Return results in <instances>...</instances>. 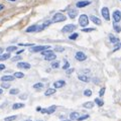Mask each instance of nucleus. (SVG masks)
Segmentation results:
<instances>
[{
	"label": "nucleus",
	"mask_w": 121,
	"mask_h": 121,
	"mask_svg": "<svg viewBox=\"0 0 121 121\" xmlns=\"http://www.w3.org/2000/svg\"><path fill=\"white\" fill-rule=\"evenodd\" d=\"M79 23L82 27H85V26H88L89 25V17L87 16L86 14H82L80 18H79Z\"/></svg>",
	"instance_id": "f257e3e1"
},
{
	"label": "nucleus",
	"mask_w": 121,
	"mask_h": 121,
	"mask_svg": "<svg viewBox=\"0 0 121 121\" xmlns=\"http://www.w3.org/2000/svg\"><path fill=\"white\" fill-rule=\"evenodd\" d=\"M67 17L63 13H56L54 15V17H52V22H62V21H65Z\"/></svg>",
	"instance_id": "f03ea898"
},
{
	"label": "nucleus",
	"mask_w": 121,
	"mask_h": 121,
	"mask_svg": "<svg viewBox=\"0 0 121 121\" xmlns=\"http://www.w3.org/2000/svg\"><path fill=\"white\" fill-rule=\"evenodd\" d=\"M48 48H51L50 45H37V47H35V45H33L29 51L31 52H43L44 50H48Z\"/></svg>",
	"instance_id": "7ed1b4c3"
},
{
	"label": "nucleus",
	"mask_w": 121,
	"mask_h": 121,
	"mask_svg": "<svg viewBox=\"0 0 121 121\" xmlns=\"http://www.w3.org/2000/svg\"><path fill=\"white\" fill-rule=\"evenodd\" d=\"M56 110V105H52L51 107L45 108V109H40L41 113H45V114H52Z\"/></svg>",
	"instance_id": "20e7f679"
},
{
	"label": "nucleus",
	"mask_w": 121,
	"mask_h": 121,
	"mask_svg": "<svg viewBox=\"0 0 121 121\" xmlns=\"http://www.w3.org/2000/svg\"><path fill=\"white\" fill-rule=\"evenodd\" d=\"M76 28H77V26H76L75 24H67L66 26L63 27L62 31L63 32H73Z\"/></svg>",
	"instance_id": "39448f33"
},
{
	"label": "nucleus",
	"mask_w": 121,
	"mask_h": 121,
	"mask_svg": "<svg viewBox=\"0 0 121 121\" xmlns=\"http://www.w3.org/2000/svg\"><path fill=\"white\" fill-rule=\"evenodd\" d=\"M75 58H76V60H79V62H83V60H87V56L83 52H78L77 54H76Z\"/></svg>",
	"instance_id": "423d86ee"
},
{
	"label": "nucleus",
	"mask_w": 121,
	"mask_h": 121,
	"mask_svg": "<svg viewBox=\"0 0 121 121\" xmlns=\"http://www.w3.org/2000/svg\"><path fill=\"white\" fill-rule=\"evenodd\" d=\"M121 20V12L119 10H115L114 12H113V21L117 23V22H119Z\"/></svg>",
	"instance_id": "0eeeda50"
},
{
	"label": "nucleus",
	"mask_w": 121,
	"mask_h": 121,
	"mask_svg": "<svg viewBox=\"0 0 121 121\" xmlns=\"http://www.w3.org/2000/svg\"><path fill=\"white\" fill-rule=\"evenodd\" d=\"M101 13H102V16L105 18V20H109L110 19V14H109V9L107 7H103L101 10Z\"/></svg>",
	"instance_id": "6e6552de"
},
{
	"label": "nucleus",
	"mask_w": 121,
	"mask_h": 121,
	"mask_svg": "<svg viewBox=\"0 0 121 121\" xmlns=\"http://www.w3.org/2000/svg\"><path fill=\"white\" fill-rule=\"evenodd\" d=\"M91 4V1H89V0H83V1H79L77 2V4H76V6L79 7V8H82V7H86Z\"/></svg>",
	"instance_id": "1a4fd4ad"
},
{
	"label": "nucleus",
	"mask_w": 121,
	"mask_h": 121,
	"mask_svg": "<svg viewBox=\"0 0 121 121\" xmlns=\"http://www.w3.org/2000/svg\"><path fill=\"white\" fill-rule=\"evenodd\" d=\"M66 85V82L65 81H63V80H60V81H56L54 83V87L56 89H60V88H62V87H64Z\"/></svg>",
	"instance_id": "9d476101"
},
{
	"label": "nucleus",
	"mask_w": 121,
	"mask_h": 121,
	"mask_svg": "<svg viewBox=\"0 0 121 121\" xmlns=\"http://www.w3.org/2000/svg\"><path fill=\"white\" fill-rule=\"evenodd\" d=\"M90 19L92 20V21H93L95 24H97V25H101V24H102V21L100 20V18H98L97 16H94V15H91V16H90Z\"/></svg>",
	"instance_id": "9b49d317"
},
{
	"label": "nucleus",
	"mask_w": 121,
	"mask_h": 121,
	"mask_svg": "<svg viewBox=\"0 0 121 121\" xmlns=\"http://www.w3.org/2000/svg\"><path fill=\"white\" fill-rule=\"evenodd\" d=\"M68 14H69L70 18H72V19H74V18H76V16L78 15V10H76V9H71V10H69V12H68Z\"/></svg>",
	"instance_id": "f8f14e48"
},
{
	"label": "nucleus",
	"mask_w": 121,
	"mask_h": 121,
	"mask_svg": "<svg viewBox=\"0 0 121 121\" xmlns=\"http://www.w3.org/2000/svg\"><path fill=\"white\" fill-rule=\"evenodd\" d=\"M17 67L20 68V69H30V65L28 63H23V62H20L17 64Z\"/></svg>",
	"instance_id": "ddd939ff"
},
{
	"label": "nucleus",
	"mask_w": 121,
	"mask_h": 121,
	"mask_svg": "<svg viewBox=\"0 0 121 121\" xmlns=\"http://www.w3.org/2000/svg\"><path fill=\"white\" fill-rule=\"evenodd\" d=\"M14 80V76H3L1 78L2 82H11Z\"/></svg>",
	"instance_id": "4468645a"
},
{
	"label": "nucleus",
	"mask_w": 121,
	"mask_h": 121,
	"mask_svg": "<svg viewBox=\"0 0 121 121\" xmlns=\"http://www.w3.org/2000/svg\"><path fill=\"white\" fill-rule=\"evenodd\" d=\"M56 59V56L54 54V52H52V54H50V55L44 56V60H54Z\"/></svg>",
	"instance_id": "2eb2a0df"
},
{
	"label": "nucleus",
	"mask_w": 121,
	"mask_h": 121,
	"mask_svg": "<svg viewBox=\"0 0 121 121\" xmlns=\"http://www.w3.org/2000/svg\"><path fill=\"white\" fill-rule=\"evenodd\" d=\"M51 22H52V21H50V20H48V21H45V22H44V23H43V25H40V26H39H39H37V30H36V31H40V30H43V29H44L45 27H48V25H50V24H51Z\"/></svg>",
	"instance_id": "dca6fc26"
},
{
	"label": "nucleus",
	"mask_w": 121,
	"mask_h": 121,
	"mask_svg": "<svg viewBox=\"0 0 121 121\" xmlns=\"http://www.w3.org/2000/svg\"><path fill=\"white\" fill-rule=\"evenodd\" d=\"M78 79L80 81H82V82H85V83L90 82V78L87 77V76H84V75H79L78 76Z\"/></svg>",
	"instance_id": "f3484780"
},
{
	"label": "nucleus",
	"mask_w": 121,
	"mask_h": 121,
	"mask_svg": "<svg viewBox=\"0 0 121 121\" xmlns=\"http://www.w3.org/2000/svg\"><path fill=\"white\" fill-rule=\"evenodd\" d=\"M109 39H110L111 43H114V44L119 43V39H118V37H116V36H114V35H109Z\"/></svg>",
	"instance_id": "a211bd4d"
},
{
	"label": "nucleus",
	"mask_w": 121,
	"mask_h": 121,
	"mask_svg": "<svg viewBox=\"0 0 121 121\" xmlns=\"http://www.w3.org/2000/svg\"><path fill=\"white\" fill-rule=\"evenodd\" d=\"M79 117H80V113H78V112H72L70 114V119L71 120H77Z\"/></svg>",
	"instance_id": "6ab92c4d"
},
{
	"label": "nucleus",
	"mask_w": 121,
	"mask_h": 121,
	"mask_svg": "<svg viewBox=\"0 0 121 121\" xmlns=\"http://www.w3.org/2000/svg\"><path fill=\"white\" fill-rule=\"evenodd\" d=\"M83 107L87 108V109H92V108L94 107V102H91V101L86 102V103L83 104Z\"/></svg>",
	"instance_id": "aec40b11"
},
{
	"label": "nucleus",
	"mask_w": 121,
	"mask_h": 121,
	"mask_svg": "<svg viewBox=\"0 0 121 121\" xmlns=\"http://www.w3.org/2000/svg\"><path fill=\"white\" fill-rule=\"evenodd\" d=\"M37 30V25H31V26H29V27L26 28V32H35Z\"/></svg>",
	"instance_id": "412c9836"
},
{
	"label": "nucleus",
	"mask_w": 121,
	"mask_h": 121,
	"mask_svg": "<svg viewBox=\"0 0 121 121\" xmlns=\"http://www.w3.org/2000/svg\"><path fill=\"white\" fill-rule=\"evenodd\" d=\"M55 93H56V89L50 88V89H48V90L44 92V95H45V96H51V95H52V94H55Z\"/></svg>",
	"instance_id": "4be33fe9"
},
{
	"label": "nucleus",
	"mask_w": 121,
	"mask_h": 121,
	"mask_svg": "<svg viewBox=\"0 0 121 121\" xmlns=\"http://www.w3.org/2000/svg\"><path fill=\"white\" fill-rule=\"evenodd\" d=\"M23 107H24V104H22V103H15L12 106V109H13V110H16V109H20V108H23Z\"/></svg>",
	"instance_id": "5701e85b"
},
{
	"label": "nucleus",
	"mask_w": 121,
	"mask_h": 121,
	"mask_svg": "<svg viewBox=\"0 0 121 121\" xmlns=\"http://www.w3.org/2000/svg\"><path fill=\"white\" fill-rule=\"evenodd\" d=\"M10 58V54L7 52V54L4 55H0V60H8Z\"/></svg>",
	"instance_id": "b1692460"
},
{
	"label": "nucleus",
	"mask_w": 121,
	"mask_h": 121,
	"mask_svg": "<svg viewBox=\"0 0 121 121\" xmlns=\"http://www.w3.org/2000/svg\"><path fill=\"white\" fill-rule=\"evenodd\" d=\"M95 103H96L98 106H100V107H102V106L104 105V102L102 101L101 99H99V98H96V99H95Z\"/></svg>",
	"instance_id": "393cba45"
},
{
	"label": "nucleus",
	"mask_w": 121,
	"mask_h": 121,
	"mask_svg": "<svg viewBox=\"0 0 121 121\" xmlns=\"http://www.w3.org/2000/svg\"><path fill=\"white\" fill-rule=\"evenodd\" d=\"M24 77V74L21 73V72H16L14 73V78H23Z\"/></svg>",
	"instance_id": "a878e982"
},
{
	"label": "nucleus",
	"mask_w": 121,
	"mask_h": 121,
	"mask_svg": "<svg viewBox=\"0 0 121 121\" xmlns=\"http://www.w3.org/2000/svg\"><path fill=\"white\" fill-rule=\"evenodd\" d=\"M33 88L35 89H41V88H43V83H36V84L33 85Z\"/></svg>",
	"instance_id": "bb28decb"
},
{
	"label": "nucleus",
	"mask_w": 121,
	"mask_h": 121,
	"mask_svg": "<svg viewBox=\"0 0 121 121\" xmlns=\"http://www.w3.org/2000/svg\"><path fill=\"white\" fill-rule=\"evenodd\" d=\"M9 93H10V95H16V94L19 93V89H11L9 91Z\"/></svg>",
	"instance_id": "cd10ccee"
},
{
	"label": "nucleus",
	"mask_w": 121,
	"mask_h": 121,
	"mask_svg": "<svg viewBox=\"0 0 121 121\" xmlns=\"http://www.w3.org/2000/svg\"><path fill=\"white\" fill-rule=\"evenodd\" d=\"M17 118L16 115H13V116H9V117H6V118L4 119V121H13Z\"/></svg>",
	"instance_id": "c85d7f7f"
},
{
	"label": "nucleus",
	"mask_w": 121,
	"mask_h": 121,
	"mask_svg": "<svg viewBox=\"0 0 121 121\" xmlns=\"http://www.w3.org/2000/svg\"><path fill=\"white\" fill-rule=\"evenodd\" d=\"M113 27H114V29H115L116 32H120V31H121V26H120V25L114 23V24H113Z\"/></svg>",
	"instance_id": "c756f323"
},
{
	"label": "nucleus",
	"mask_w": 121,
	"mask_h": 121,
	"mask_svg": "<svg viewBox=\"0 0 121 121\" xmlns=\"http://www.w3.org/2000/svg\"><path fill=\"white\" fill-rule=\"evenodd\" d=\"M16 47H14V45H11V47H8L6 48V51L8 52H14V51H16Z\"/></svg>",
	"instance_id": "7c9ffc66"
},
{
	"label": "nucleus",
	"mask_w": 121,
	"mask_h": 121,
	"mask_svg": "<svg viewBox=\"0 0 121 121\" xmlns=\"http://www.w3.org/2000/svg\"><path fill=\"white\" fill-rule=\"evenodd\" d=\"M52 51H51L50 48H48V50H44V51L41 52V55H43V56H47V55L52 54Z\"/></svg>",
	"instance_id": "2f4dec72"
},
{
	"label": "nucleus",
	"mask_w": 121,
	"mask_h": 121,
	"mask_svg": "<svg viewBox=\"0 0 121 121\" xmlns=\"http://www.w3.org/2000/svg\"><path fill=\"white\" fill-rule=\"evenodd\" d=\"M84 95H85V96H87V97H90L91 95H92V91L89 90V89L85 90V91H84Z\"/></svg>",
	"instance_id": "473e14b6"
},
{
	"label": "nucleus",
	"mask_w": 121,
	"mask_h": 121,
	"mask_svg": "<svg viewBox=\"0 0 121 121\" xmlns=\"http://www.w3.org/2000/svg\"><path fill=\"white\" fill-rule=\"evenodd\" d=\"M59 67H60V63L59 62H54L52 64V69H58Z\"/></svg>",
	"instance_id": "72a5a7b5"
},
{
	"label": "nucleus",
	"mask_w": 121,
	"mask_h": 121,
	"mask_svg": "<svg viewBox=\"0 0 121 121\" xmlns=\"http://www.w3.org/2000/svg\"><path fill=\"white\" fill-rule=\"evenodd\" d=\"M87 118H89V115H84V116H80L79 118L77 119L78 121H83V120H85Z\"/></svg>",
	"instance_id": "f704fd0d"
},
{
	"label": "nucleus",
	"mask_w": 121,
	"mask_h": 121,
	"mask_svg": "<svg viewBox=\"0 0 121 121\" xmlns=\"http://www.w3.org/2000/svg\"><path fill=\"white\" fill-rule=\"evenodd\" d=\"M1 87H2V88H4V89H7V88H9V87H10V84L3 82V83H2V85H1Z\"/></svg>",
	"instance_id": "c9c22d12"
},
{
	"label": "nucleus",
	"mask_w": 121,
	"mask_h": 121,
	"mask_svg": "<svg viewBox=\"0 0 121 121\" xmlns=\"http://www.w3.org/2000/svg\"><path fill=\"white\" fill-rule=\"evenodd\" d=\"M78 36H79L78 33H73L72 35H70V36H69V39H76Z\"/></svg>",
	"instance_id": "e433bc0d"
},
{
	"label": "nucleus",
	"mask_w": 121,
	"mask_h": 121,
	"mask_svg": "<svg viewBox=\"0 0 121 121\" xmlns=\"http://www.w3.org/2000/svg\"><path fill=\"white\" fill-rule=\"evenodd\" d=\"M94 28H83L82 29V31L83 32H90V31H94Z\"/></svg>",
	"instance_id": "4c0bfd02"
},
{
	"label": "nucleus",
	"mask_w": 121,
	"mask_h": 121,
	"mask_svg": "<svg viewBox=\"0 0 121 121\" xmlns=\"http://www.w3.org/2000/svg\"><path fill=\"white\" fill-rule=\"evenodd\" d=\"M55 51H56V52H64V51H65V48H62V47H56Z\"/></svg>",
	"instance_id": "58836bf2"
},
{
	"label": "nucleus",
	"mask_w": 121,
	"mask_h": 121,
	"mask_svg": "<svg viewBox=\"0 0 121 121\" xmlns=\"http://www.w3.org/2000/svg\"><path fill=\"white\" fill-rule=\"evenodd\" d=\"M69 67H70L69 62H66V63H65V65L63 66V69H64V70H68V69H69Z\"/></svg>",
	"instance_id": "ea45409f"
},
{
	"label": "nucleus",
	"mask_w": 121,
	"mask_h": 121,
	"mask_svg": "<svg viewBox=\"0 0 121 121\" xmlns=\"http://www.w3.org/2000/svg\"><path fill=\"white\" fill-rule=\"evenodd\" d=\"M21 60V56H14V58L12 59L13 62H16V60Z\"/></svg>",
	"instance_id": "a19ab883"
},
{
	"label": "nucleus",
	"mask_w": 121,
	"mask_h": 121,
	"mask_svg": "<svg viewBox=\"0 0 121 121\" xmlns=\"http://www.w3.org/2000/svg\"><path fill=\"white\" fill-rule=\"evenodd\" d=\"M19 45H23V47H33V43H19Z\"/></svg>",
	"instance_id": "79ce46f5"
},
{
	"label": "nucleus",
	"mask_w": 121,
	"mask_h": 121,
	"mask_svg": "<svg viewBox=\"0 0 121 121\" xmlns=\"http://www.w3.org/2000/svg\"><path fill=\"white\" fill-rule=\"evenodd\" d=\"M104 93H105V88H102V89L100 90V93H99V95L102 97V96L104 95Z\"/></svg>",
	"instance_id": "37998d69"
},
{
	"label": "nucleus",
	"mask_w": 121,
	"mask_h": 121,
	"mask_svg": "<svg viewBox=\"0 0 121 121\" xmlns=\"http://www.w3.org/2000/svg\"><path fill=\"white\" fill-rule=\"evenodd\" d=\"M74 72V69H69V70H67V74L68 75H70V74H72Z\"/></svg>",
	"instance_id": "c03bdc74"
},
{
	"label": "nucleus",
	"mask_w": 121,
	"mask_h": 121,
	"mask_svg": "<svg viewBox=\"0 0 121 121\" xmlns=\"http://www.w3.org/2000/svg\"><path fill=\"white\" fill-rule=\"evenodd\" d=\"M4 69H5V66L3 64H0V71H3Z\"/></svg>",
	"instance_id": "a18cd8bd"
},
{
	"label": "nucleus",
	"mask_w": 121,
	"mask_h": 121,
	"mask_svg": "<svg viewBox=\"0 0 121 121\" xmlns=\"http://www.w3.org/2000/svg\"><path fill=\"white\" fill-rule=\"evenodd\" d=\"M26 98H27V97H26V95H21L20 96V99H26Z\"/></svg>",
	"instance_id": "49530a36"
},
{
	"label": "nucleus",
	"mask_w": 121,
	"mask_h": 121,
	"mask_svg": "<svg viewBox=\"0 0 121 121\" xmlns=\"http://www.w3.org/2000/svg\"><path fill=\"white\" fill-rule=\"evenodd\" d=\"M22 52H23V50H21V51H18V52H16V54H17V55H19V54H21Z\"/></svg>",
	"instance_id": "de8ad7c7"
},
{
	"label": "nucleus",
	"mask_w": 121,
	"mask_h": 121,
	"mask_svg": "<svg viewBox=\"0 0 121 121\" xmlns=\"http://www.w3.org/2000/svg\"><path fill=\"white\" fill-rule=\"evenodd\" d=\"M3 8H4V6H3L2 4H0V10H2Z\"/></svg>",
	"instance_id": "09e8293b"
},
{
	"label": "nucleus",
	"mask_w": 121,
	"mask_h": 121,
	"mask_svg": "<svg viewBox=\"0 0 121 121\" xmlns=\"http://www.w3.org/2000/svg\"><path fill=\"white\" fill-rule=\"evenodd\" d=\"M2 52H3V48H0V55H1Z\"/></svg>",
	"instance_id": "8fccbe9b"
},
{
	"label": "nucleus",
	"mask_w": 121,
	"mask_h": 121,
	"mask_svg": "<svg viewBox=\"0 0 121 121\" xmlns=\"http://www.w3.org/2000/svg\"><path fill=\"white\" fill-rule=\"evenodd\" d=\"M2 92H3V90H2V89H0V95L2 94Z\"/></svg>",
	"instance_id": "3c124183"
},
{
	"label": "nucleus",
	"mask_w": 121,
	"mask_h": 121,
	"mask_svg": "<svg viewBox=\"0 0 121 121\" xmlns=\"http://www.w3.org/2000/svg\"><path fill=\"white\" fill-rule=\"evenodd\" d=\"M63 121H72L71 119H68V120H63Z\"/></svg>",
	"instance_id": "603ef678"
},
{
	"label": "nucleus",
	"mask_w": 121,
	"mask_h": 121,
	"mask_svg": "<svg viewBox=\"0 0 121 121\" xmlns=\"http://www.w3.org/2000/svg\"><path fill=\"white\" fill-rule=\"evenodd\" d=\"M8 1H16V0H8Z\"/></svg>",
	"instance_id": "864d4df0"
},
{
	"label": "nucleus",
	"mask_w": 121,
	"mask_h": 121,
	"mask_svg": "<svg viewBox=\"0 0 121 121\" xmlns=\"http://www.w3.org/2000/svg\"><path fill=\"white\" fill-rule=\"evenodd\" d=\"M37 121H43V120H37Z\"/></svg>",
	"instance_id": "5fc2aeb1"
},
{
	"label": "nucleus",
	"mask_w": 121,
	"mask_h": 121,
	"mask_svg": "<svg viewBox=\"0 0 121 121\" xmlns=\"http://www.w3.org/2000/svg\"><path fill=\"white\" fill-rule=\"evenodd\" d=\"M26 121H31V120H26Z\"/></svg>",
	"instance_id": "6e6d98bb"
}]
</instances>
